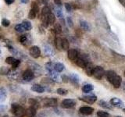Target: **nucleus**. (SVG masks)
Masks as SVG:
<instances>
[{
  "label": "nucleus",
  "instance_id": "nucleus-33",
  "mask_svg": "<svg viewBox=\"0 0 125 117\" xmlns=\"http://www.w3.org/2000/svg\"><path fill=\"white\" fill-rule=\"evenodd\" d=\"M10 69L6 67V66H2V67L1 68V69H0V73L1 74H3V75H6V74L10 73Z\"/></svg>",
  "mask_w": 125,
  "mask_h": 117
},
{
  "label": "nucleus",
  "instance_id": "nucleus-48",
  "mask_svg": "<svg viewBox=\"0 0 125 117\" xmlns=\"http://www.w3.org/2000/svg\"><path fill=\"white\" fill-rule=\"evenodd\" d=\"M56 15H57V17H60V18L62 17V14L61 10H57V12H56Z\"/></svg>",
  "mask_w": 125,
  "mask_h": 117
},
{
  "label": "nucleus",
  "instance_id": "nucleus-17",
  "mask_svg": "<svg viewBox=\"0 0 125 117\" xmlns=\"http://www.w3.org/2000/svg\"><path fill=\"white\" fill-rule=\"evenodd\" d=\"M116 73L115 71H113V70H109V71L106 72V78H107V80L110 82V83H112V81L116 77Z\"/></svg>",
  "mask_w": 125,
  "mask_h": 117
},
{
  "label": "nucleus",
  "instance_id": "nucleus-25",
  "mask_svg": "<svg viewBox=\"0 0 125 117\" xmlns=\"http://www.w3.org/2000/svg\"><path fill=\"white\" fill-rule=\"evenodd\" d=\"M80 23H81V27L83 28L84 30H90V27H89V24L87 21L85 20H80Z\"/></svg>",
  "mask_w": 125,
  "mask_h": 117
},
{
  "label": "nucleus",
  "instance_id": "nucleus-14",
  "mask_svg": "<svg viewBox=\"0 0 125 117\" xmlns=\"http://www.w3.org/2000/svg\"><path fill=\"white\" fill-rule=\"evenodd\" d=\"M49 75L51 77V80H52L53 81H56V82H59L60 80V75L57 73V72L56 70H52V71L49 72Z\"/></svg>",
  "mask_w": 125,
  "mask_h": 117
},
{
  "label": "nucleus",
  "instance_id": "nucleus-34",
  "mask_svg": "<svg viewBox=\"0 0 125 117\" xmlns=\"http://www.w3.org/2000/svg\"><path fill=\"white\" fill-rule=\"evenodd\" d=\"M99 105L102 107H103L105 108H111V106L109 105L106 101H100L99 102Z\"/></svg>",
  "mask_w": 125,
  "mask_h": 117
},
{
  "label": "nucleus",
  "instance_id": "nucleus-11",
  "mask_svg": "<svg viewBox=\"0 0 125 117\" xmlns=\"http://www.w3.org/2000/svg\"><path fill=\"white\" fill-rule=\"evenodd\" d=\"M84 69H85L86 74H87L88 76H92V75H93V71H94V69H95V66H94V65L92 63L88 62Z\"/></svg>",
  "mask_w": 125,
  "mask_h": 117
},
{
  "label": "nucleus",
  "instance_id": "nucleus-10",
  "mask_svg": "<svg viewBox=\"0 0 125 117\" xmlns=\"http://www.w3.org/2000/svg\"><path fill=\"white\" fill-rule=\"evenodd\" d=\"M79 111L81 114H83V115H91L93 112L94 109L93 108L89 107V106H84V107L80 108Z\"/></svg>",
  "mask_w": 125,
  "mask_h": 117
},
{
  "label": "nucleus",
  "instance_id": "nucleus-13",
  "mask_svg": "<svg viewBox=\"0 0 125 117\" xmlns=\"http://www.w3.org/2000/svg\"><path fill=\"white\" fill-rule=\"evenodd\" d=\"M121 82H122V78H121L120 76H118V75H116V77L113 79V80L112 81V84L113 86L115 88H120V86L121 84Z\"/></svg>",
  "mask_w": 125,
  "mask_h": 117
},
{
  "label": "nucleus",
  "instance_id": "nucleus-51",
  "mask_svg": "<svg viewBox=\"0 0 125 117\" xmlns=\"http://www.w3.org/2000/svg\"><path fill=\"white\" fill-rule=\"evenodd\" d=\"M2 117H10L9 116H8V115H5V116H3Z\"/></svg>",
  "mask_w": 125,
  "mask_h": 117
},
{
  "label": "nucleus",
  "instance_id": "nucleus-41",
  "mask_svg": "<svg viewBox=\"0 0 125 117\" xmlns=\"http://www.w3.org/2000/svg\"><path fill=\"white\" fill-rule=\"evenodd\" d=\"M65 8L67 12H70L72 10V7H71V5L69 3H65Z\"/></svg>",
  "mask_w": 125,
  "mask_h": 117
},
{
  "label": "nucleus",
  "instance_id": "nucleus-46",
  "mask_svg": "<svg viewBox=\"0 0 125 117\" xmlns=\"http://www.w3.org/2000/svg\"><path fill=\"white\" fill-rule=\"evenodd\" d=\"M4 1H5V2L7 5H10V4L13 3L15 2V0H4Z\"/></svg>",
  "mask_w": 125,
  "mask_h": 117
},
{
  "label": "nucleus",
  "instance_id": "nucleus-15",
  "mask_svg": "<svg viewBox=\"0 0 125 117\" xmlns=\"http://www.w3.org/2000/svg\"><path fill=\"white\" fill-rule=\"evenodd\" d=\"M31 89V91L37 92V93H43L45 91V88L39 84H34Z\"/></svg>",
  "mask_w": 125,
  "mask_h": 117
},
{
  "label": "nucleus",
  "instance_id": "nucleus-8",
  "mask_svg": "<svg viewBox=\"0 0 125 117\" xmlns=\"http://www.w3.org/2000/svg\"><path fill=\"white\" fill-rule=\"evenodd\" d=\"M67 56H68V58L70 60H76L77 57H78V52L76 50V49H69L68 50V53H67Z\"/></svg>",
  "mask_w": 125,
  "mask_h": 117
},
{
  "label": "nucleus",
  "instance_id": "nucleus-22",
  "mask_svg": "<svg viewBox=\"0 0 125 117\" xmlns=\"http://www.w3.org/2000/svg\"><path fill=\"white\" fill-rule=\"evenodd\" d=\"M70 47V43L68 41L67 39L62 38V49L63 50H68Z\"/></svg>",
  "mask_w": 125,
  "mask_h": 117
},
{
  "label": "nucleus",
  "instance_id": "nucleus-23",
  "mask_svg": "<svg viewBox=\"0 0 125 117\" xmlns=\"http://www.w3.org/2000/svg\"><path fill=\"white\" fill-rule=\"evenodd\" d=\"M93 85L92 84H85L84 87H83V88H82V91H83V92H84V93H88V92H90V91H92V90H93Z\"/></svg>",
  "mask_w": 125,
  "mask_h": 117
},
{
  "label": "nucleus",
  "instance_id": "nucleus-50",
  "mask_svg": "<svg viewBox=\"0 0 125 117\" xmlns=\"http://www.w3.org/2000/svg\"><path fill=\"white\" fill-rule=\"evenodd\" d=\"M119 1H120V2L121 3H122L123 5L124 6H125V2H124V0H119Z\"/></svg>",
  "mask_w": 125,
  "mask_h": 117
},
{
  "label": "nucleus",
  "instance_id": "nucleus-18",
  "mask_svg": "<svg viewBox=\"0 0 125 117\" xmlns=\"http://www.w3.org/2000/svg\"><path fill=\"white\" fill-rule=\"evenodd\" d=\"M50 13H51V10H50L49 7L44 6L42 8V17H48Z\"/></svg>",
  "mask_w": 125,
  "mask_h": 117
},
{
  "label": "nucleus",
  "instance_id": "nucleus-29",
  "mask_svg": "<svg viewBox=\"0 0 125 117\" xmlns=\"http://www.w3.org/2000/svg\"><path fill=\"white\" fill-rule=\"evenodd\" d=\"M16 60H17V59H16V58H15L14 57L9 56V57H7V58H6L5 62H6V63L10 64V65H13V64L14 63V62H15Z\"/></svg>",
  "mask_w": 125,
  "mask_h": 117
},
{
  "label": "nucleus",
  "instance_id": "nucleus-7",
  "mask_svg": "<svg viewBox=\"0 0 125 117\" xmlns=\"http://www.w3.org/2000/svg\"><path fill=\"white\" fill-rule=\"evenodd\" d=\"M80 99L81 101H84L86 103L92 104L94 102H95L97 98H96V96H94V95H87V96H83L82 98H81Z\"/></svg>",
  "mask_w": 125,
  "mask_h": 117
},
{
  "label": "nucleus",
  "instance_id": "nucleus-6",
  "mask_svg": "<svg viewBox=\"0 0 125 117\" xmlns=\"http://www.w3.org/2000/svg\"><path fill=\"white\" fill-rule=\"evenodd\" d=\"M44 106L47 107H54L57 105V100L54 98H45L42 101Z\"/></svg>",
  "mask_w": 125,
  "mask_h": 117
},
{
  "label": "nucleus",
  "instance_id": "nucleus-45",
  "mask_svg": "<svg viewBox=\"0 0 125 117\" xmlns=\"http://www.w3.org/2000/svg\"><path fill=\"white\" fill-rule=\"evenodd\" d=\"M54 3L56 4V5L59 6H62V2H61V0H54Z\"/></svg>",
  "mask_w": 125,
  "mask_h": 117
},
{
  "label": "nucleus",
  "instance_id": "nucleus-52",
  "mask_svg": "<svg viewBox=\"0 0 125 117\" xmlns=\"http://www.w3.org/2000/svg\"><path fill=\"white\" fill-rule=\"evenodd\" d=\"M123 111H124V112H125V108H124V109H123Z\"/></svg>",
  "mask_w": 125,
  "mask_h": 117
},
{
  "label": "nucleus",
  "instance_id": "nucleus-30",
  "mask_svg": "<svg viewBox=\"0 0 125 117\" xmlns=\"http://www.w3.org/2000/svg\"><path fill=\"white\" fill-rule=\"evenodd\" d=\"M57 93L60 95L64 96V95H66L68 94V91H67V90L64 89V88H58L57 89Z\"/></svg>",
  "mask_w": 125,
  "mask_h": 117
},
{
  "label": "nucleus",
  "instance_id": "nucleus-27",
  "mask_svg": "<svg viewBox=\"0 0 125 117\" xmlns=\"http://www.w3.org/2000/svg\"><path fill=\"white\" fill-rule=\"evenodd\" d=\"M54 32L56 33V34H60L62 32V27H61V25L60 23H56V24L54 25Z\"/></svg>",
  "mask_w": 125,
  "mask_h": 117
},
{
  "label": "nucleus",
  "instance_id": "nucleus-38",
  "mask_svg": "<svg viewBox=\"0 0 125 117\" xmlns=\"http://www.w3.org/2000/svg\"><path fill=\"white\" fill-rule=\"evenodd\" d=\"M45 68H46V69L48 70L49 72L53 70V66H52V62H47V63L45 64Z\"/></svg>",
  "mask_w": 125,
  "mask_h": 117
},
{
  "label": "nucleus",
  "instance_id": "nucleus-12",
  "mask_svg": "<svg viewBox=\"0 0 125 117\" xmlns=\"http://www.w3.org/2000/svg\"><path fill=\"white\" fill-rule=\"evenodd\" d=\"M36 115V108L34 107H29L25 110V116L27 117H34Z\"/></svg>",
  "mask_w": 125,
  "mask_h": 117
},
{
  "label": "nucleus",
  "instance_id": "nucleus-31",
  "mask_svg": "<svg viewBox=\"0 0 125 117\" xmlns=\"http://www.w3.org/2000/svg\"><path fill=\"white\" fill-rule=\"evenodd\" d=\"M37 14L38 13L34 10H33L32 9H31V10L29 11V13H28V18L33 20V19H34L35 17H36Z\"/></svg>",
  "mask_w": 125,
  "mask_h": 117
},
{
  "label": "nucleus",
  "instance_id": "nucleus-3",
  "mask_svg": "<svg viewBox=\"0 0 125 117\" xmlns=\"http://www.w3.org/2000/svg\"><path fill=\"white\" fill-rule=\"evenodd\" d=\"M29 54L31 57H33L34 58H38L39 56H41V49H39V47L34 45L31 47V49H29Z\"/></svg>",
  "mask_w": 125,
  "mask_h": 117
},
{
  "label": "nucleus",
  "instance_id": "nucleus-20",
  "mask_svg": "<svg viewBox=\"0 0 125 117\" xmlns=\"http://www.w3.org/2000/svg\"><path fill=\"white\" fill-rule=\"evenodd\" d=\"M70 81H72L74 84H78L80 81V78L77 74L72 73V74H70Z\"/></svg>",
  "mask_w": 125,
  "mask_h": 117
},
{
  "label": "nucleus",
  "instance_id": "nucleus-42",
  "mask_svg": "<svg viewBox=\"0 0 125 117\" xmlns=\"http://www.w3.org/2000/svg\"><path fill=\"white\" fill-rule=\"evenodd\" d=\"M67 23H68V25L70 27H73V20H72V19H71V17H67Z\"/></svg>",
  "mask_w": 125,
  "mask_h": 117
},
{
  "label": "nucleus",
  "instance_id": "nucleus-54",
  "mask_svg": "<svg viewBox=\"0 0 125 117\" xmlns=\"http://www.w3.org/2000/svg\"><path fill=\"white\" fill-rule=\"evenodd\" d=\"M116 117H120V116H116Z\"/></svg>",
  "mask_w": 125,
  "mask_h": 117
},
{
  "label": "nucleus",
  "instance_id": "nucleus-47",
  "mask_svg": "<svg viewBox=\"0 0 125 117\" xmlns=\"http://www.w3.org/2000/svg\"><path fill=\"white\" fill-rule=\"evenodd\" d=\"M62 78V81H63L64 83H67V82L69 81V78L66 76H63Z\"/></svg>",
  "mask_w": 125,
  "mask_h": 117
},
{
  "label": "nucleus",
  "instance_id": "nucleus-37",
  "mask_svg": "<svg viewBox=\"0 0 125 117\" xmlns=\"http://www.w3.org/2000/svg\"><path fill=\"white\" fill-rule=\"evenodd\" d=\"M20 41H21V44L25 45V43L27 41V35H21V36L20 37Z\"/></svg>",
  "mask_w": 125,
  "mask_h": 117
},
{
  "label": "nucleus",
  "instance_id": "nucleus-53",
  "mask_svg": "<svg viewBox=\"0 0 125 117\" xmlns=\"http://www.w3.org/2000/svg\"><path fill=\"white\" fill-rule=\"evenodd\" d=\"M124 76H125V72H124Z\"/></svg>",
  "mask_w": 125,
  "mask_h": 117
},
{
  "label": "nucleus",
  "instance_id": "nucleus-2",
  "mask_svg": "<svg viewBox=\"0 0 125 117\" xmlns=\"http://www.w3.org/2000/svg\"><path fill=\"white\" fill-rule=\"evenodd\" d=\"M105 70L102 66H96L93 71V76L98 80H101L103 77L105 75Z\"/></svg>",
  "mask_w": 125,
  "mask_h": 117
},
{
  "label": "nucleus",
  "instance_id": "nucleus-19",
  "mask_svg": "<svg viewBox=\"0 0 125 117\" xmlns=\"http://www.w3.org/2000/svg\"><path fill=\"white\" fill-rule=\"evenodd\" d=\"M54 69L56 70L57 73H60L64 69V65L61 63V62H57L54 66Z\"/></svg>",
  "mask_w": 125,
  "mask_h": 117
},
{
  "label": "nucleus",
  "instance_id": "nucleus-36",
  "mask_svg": "<svg viewBox=\"0 0 125 117\" xmlns=\"http://www.w3.org/2000/svg\"><path fill=\"white\" fill-rule=\"evenodd\" d=\"M28 102H29V104L31 105V107H34V108H36V107L38 106V103L37 102V101H36V100H34V99H33V98L29 99Z\"/></svg>",
  "mask_w": 125,
  "mask_h": 117
},
{
  "label": "nucleus",
  "instance_id": "nucleus-28",
  "mask_svg": "<svg viewBox=\"0 0 125 117\" xmlns=\"http://www.w3.org/2000/svg\"><path fill=\"white\" fill-rule=\"evenodd\" d=\"M62 38H56V46L59 50H62Z\"/></svg>",
  "mask_w": 125,
  "mask_h": 117
},
{
  "label": "nucleus",
  "instance_id": "nucleus-1",
  "mask_svg": "<svg viewBox=\"0 0 125 117\" xmlns=\"http://www.w3.org/2000/svg\"><path fill=\"white\" fill-rule=\"evenodd\" d=\"M11 112L16 117H23L25 116V109L17 103L11 105Z\"/></svg>",
  "mask_w": 125,
  "mask_h": 117
},
{
  "label": "nucleus",
  "instance_id": "nucleus-40",
  "mask_svg": "<svg viewBox=\"0 0 125 117\" xmlns=\"http://www.w3.org/2000/svg\"><path fill=\"white\" fill-rule=\"evenodd\" d=\"M20 63H21V61H20L19 59H17V60L15 61L14 63L12 65V68H13V69H17L19 66Z\"/></svg>",
  "mask_w": 125,
  "mask_h": 117
},
{
  "label": "nucleus",
  "instance_id": "nucleus-44",
  "mask_svg": "<svg viewBox=\"0 0 125 117\" xmlns=\"http://www.w3.org/2000/svg\"><path fill=\"white\" fill-rule=\"evenodd\" d=\"M6 108H7V107L6 106V105H0V113H2V112H5Z\"/></svg>",
  "mask_w": 125,
  "mask_h": 117
},
{
  "label": "nucleus",
  "instance_id": "nucleus-43",
  "mask_svg": "<svg viewBox=\"0 0 125 117\" xmlns=\"http://www.w3.org/2000/svg\"><path fill=\"white\" fill-rule=\"evenodd\" d=\"M7 47L9 48V50L10 51V52H11V53H13V54H16V53H17V51L15 50V49L13 48V47H12V46H10V45H8Z\"/></svg>",
  "mask_w": 125,
  "mask_h": 117
},
{
  "label": "nucleus",
  "instance_id": "nucleus-21",
  "mask_svg": "<svg viewBox=\"0 0 125 117\" xmlns=\"http://www.w3.org/2000/svg\"><path fill=\"white\" fill-rule=\"evenodd\" d=\"M22 25L23 26V27H24V29L26 30H31V28H32V25H31V23L28 20H23V22L21 23Z\"/></svg>",
  "mask_w": 125,
  "mask_h": 117
},
{
  "label": "nucleus",
  "instance_id": "nucleus-26",
  "mask_svg": "<svg viewBox=\"0 0 125 117\" xmlns=\"http://www.w3.org/2000/svg\"><path fill=\"white\" fill-rule=\"evenodd\" d=\"M15 30L17 32H19V33H23L24 32V31L26 30L24 29V27H23V26L22 25V23H19V24H17L15 26Z\"/></svg>",
  "mask_w": 125,
  "mask_h": 117
},
{
  "label": "nucleus",
  "instance_id": "nucleus-39",
  "mask_svg": "<svg viewBox=\"0 0 125 117\" xmlns=\"http://www.w3.org/2000/svg\"><path fill=\"white\" fill-rule=\"evenodd\" d=\"M2 25L6 27H9L10 25V21L7 19H2Z\"/></svg>",
  "mask_w": 125,
  "mask_h": 117
},
{
  "label": "nucleus",
  "instance_id": "nucleus-16",
  "mask_svg": "<svg viewBox=\"0 0 125 117\" xmlns=\"http://www.w3.org/2000/svg\"><path fill=\"white\" fill-rule=\"evenodd\" d=\"M88 62H86V60L84 58H77L76 59V64L79 66L81 68H85L86 65H87Z\"/></svg>",
  "mask_w": 125,
  "mask_h": 117
},
{
  "label": "nucleus",
  "instance_id": "nucleus-5",
  "mask_svg": "<svg viewBox=\"0 0 125 117\" xmlns=\"http://www.w3.org/2000/svg\"><path fill=\"white\" fill-rule=\"evenodd\" d=\"M76 105V101L73 99H64L62 101L61 106L64 108H73Z\"/></svg>",
  "mask_w": 125,
  "mask_h": 117
},
{
  "label": "nucleus",
  "instance_id": "nucleus-24",
  "mask_svg": "<svg viewBox=\"0 0 125 117\" xmlns=\"http://www.w3.org/2000/svg\"><path fill=\"white\" fill-rule=\"evenodd\" d=\"M47 20H48V23L49 24H54L55 21H56V17H55V15L53 13H50L48 17H47Z\"/></svg>",
  "mask_w": 125,
  "mask_h": 117
},
{
  "label": "nucleus",
  "instance_id": "nucleus-49",
  "mask_svg": "<svg viewBox=\"0 0 125 117\" xmlns=\"http://www.w3.org/2000/svg\"><path fill=\"white\" fill-rule=\"evenodd\" d=\"M21 2L22 3H24V4H26V3H27L29 2V0H21Z\"/></svg>",
  "mask_w": 125,
  "mask_h": 117
},
{
  "label": "nucleus",
  "instance_id": "nucleus-4",
  "mask_svg": "<svg viewBox=\"0 0 125 117\" xmlns=\"http://www.w3.org/2000/svg\"><path fill=\"white\" fill-rule=\"evenodd\" d=\"M23 80H24L25 81H31L34 79V73L31 69H26L24 72H23Z\"/></svg>",
  "mask_w": 125,
  "mask_h": 117
},
{
  "label": "nucleus",
  "instance_id": "nucleus-35",
  "mask_svg": "<svg viewBox=\"0 0 125 117\" xmlns=\"http://www.w3.org/2000/svg\"><path fill=\"white\" fill-rule=\"evenodd\" d=\"M97 116L99 117H109L110 116V115H109L108 112H105L103 111H99L97 112Z\"/></svg>",
  "mask_w": 125,
  "mask_h": 117
},
{
  "label": "nucleus",
  "instance_id": "nucleus-32",
  "mask_svg": "<svg viewBox=\"0 0 125 117\" xmlns=\"http://www.w3.org/2000/svg\"><path fill=\"white\" fill-rule=\"evenodd\" d=\"M31 9H32L33 10H34L37 13H38L39 7H38V3L36 2H31Z\"/></svg>",
  "mask_w": 125,
  "mask_h": 117
},
{
  "label": "nucleus",
  "instance_id": "nucleus-9",
  "mask_svg": "<svg viewBox=\"0 0 125 117\" xmlns=\"http://www.w3.org/2000/svg\"><path fill=\"white\" fill-rule=\"evenodd\" d=\"M110 104L116 108H122L124 106V102L117 98H113L110 100Z\"/></svg>",
  "mask_w": 125,
  "mask_h": 117
}]
</instances>
